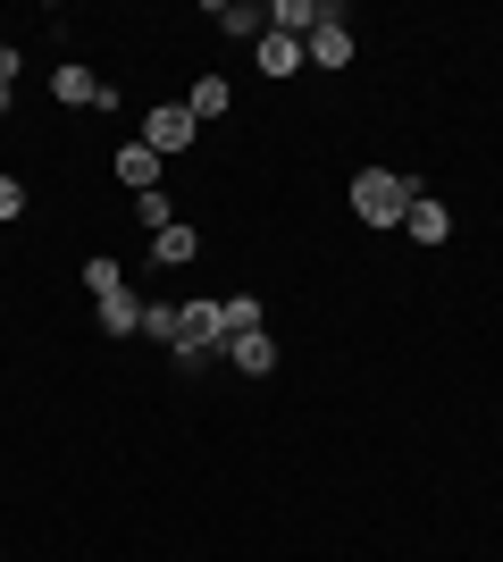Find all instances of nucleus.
<instances>
[{
  "label": "nucleus",
  "instance_id": "1",
  "mask_svg": "<svg viewBox=\"0 0 503 562\" xmlns=\"http://www.w3.org/2000/svg\"><path fill=\"white\" fill-rule=\"evenodd\" d=\"M411 177H395V168H361L353 177V211H361V227H403V211H411Z\"/></svg>",
  "mask_w": 503,
  "mask_h": 562
},
{
  "label": "nucleus",
  "instance_id": "2",
  "mask_svg": "<svg viewBox=\"0 0 503 562\" xmlns=\"http://www.w3.org/2000/svg\"><path fill=\"white\" fill-rule=\"evenodd\" d=\"M193 135H202V126H193L185 101H160V110H144V143L160 151V160H168V151H193Z\"/></svg>",
  "mask_w": 503,
  "mask_h": 562
},
{
  "label": "nucleus",
  "instance_id": "3",
  "mask_svg": "<svg viewBox=\"0 0 503 562\" xmlns=\"http://www.w3.org/2000/svg\"><path fill=\"white\" fill-rule=\"evenodd\" d=\"M403 235H411V244H445V235H454L445 202H436V193H411V211H403Z\"/></svg>",
  "mask_w": 503,
  "mask_h": 562
},
{
  "label": "nucleus",
  "instance_id": "4",
  "mask_svg": "<svg viewBox=\"0 0 503 562\" xmlns=\"http://www.w3.org/2000/svg\"><path fill=\"white\" fill-rule=\"evenodd\" d=\"M227 361H236V370H252V378H268V370H277V345H268V328L227 336Z\"/></svg>",
  "mask_w": 503,
  "mask_h": 562
},
{
  "label": "nucleus",
  "instance_id": "5",
  "mask_svg": "<svg viewBox=\"0 0 503 562\" xmlns=\"http://www.w3.org/2000/svg\"><path fill=\"white\" fill-rule=\"evenodd\" d=\"M210 18H218V34H243V43H252V34H268V9H261V0H218Z\"/></svg>",
  "mask_w": 503,
  "mask_h": 562
},
{
  "label": "nucleus",
  "instance_id": "6",
  "mask_svg": "<svg viewBox=\"0 0 503 562\" xmlns=\"http://www.w3.org/2000/svg\"><path fill=\"white\" fill-rule=\"evenodd\" d=\"M227 101H236V85H227V76H202L185 93V110H193V126H210V117H227Z\"/></svg>",
  "mask_w": 503,
  "mask_h": 562
},
{
  "label": "nucleus",
  "instance_id": "7",
  "mask_svg": "<svg viewBox=\"0 0 503 562\" xmlns=\"http://www.w3.org/2000/svg\"><path fill=\"white\" fill-rule=\"evenodd\" d=\"M118 177L135 193H160V151H151V143H126V151H118Z\"/></svg>",
  "mask_w": 503,
  "mask_h": 562
},
{
  "label": "nucleus",
  "instance_id": "8",
  "mask_svg": "<svg viewBox=\"0 0 503 562\" xmlns=\"http://www.w3.org/2000/svg\"><path fill=\"white\" fill-rule=\"evenodd\" d=\"M311 59V43H294V34H261V76H294Z\"/></svg>",
  "mask_w": 503,
  "mask_h": 562
},
{
  "label": "nucleus",
  "instance_id": "9",
  "mask_svg": "<svg viewBox=\"0 0 503 562\" xmlns=\"http://www.w3.org/2000/svg\"><path fill=\"white\" fill-rule=\"evenodd\" d=\"M101 328H110V336H144V303H135L126 285H118V294H101Z\"/></svg>",
  "mask_w": 503,
  "mask_h": 562
},
{
  "label": "nucleus",
  "instance_id": "10",
  "mask_svg": "<svg viewBox=\"0 0 503 562\" xmlns=\"http://www.w3.org/2000/svg\"><path fill=\"white\" fill-rule=\"evenodd\" d=\"M311 59L319 68H344L353 59V25H311Z\"/></svg>",
  "mask_w": 503,
  "mask_h": 562
},
{
  "label": "nucleus",
  "instance_id": "11",
  "mask_svg": "<svg viewBox=\"0 0 503 562\" xmlns=\"http://www.w3.org/2000/svg\"><path fill=\"white\" fill-rule=\"evenodd\" d=\"M193 252H202V235H193V227H160V235H151V260H168V269H185Z\"/></svg>",
  "mask_w": 503,
  "mask_h": 562
},
{
  "label": "nucleus",
  "instance_id": "12",
  "mask_svg": "<svg viewBox=\"0 0 503 562\" xmlns=\"http://www.w3.org/2000/svg\"><path fill=\"white\" fill-rule=\"evenodd\" d=\"M144 336H160L168 352L185 345V311H168V303H144Z\"/></svg>",
  "mask_w": 503,
  "mask_h": 562
},
{
  "label": "nucleus",
  "instance_id": "13",
  "mask_svg": "<svg viewBox=\"0 0 503 562\" xmlns=\"http://www.w3.org/2000/svg\"><path fill=\"white\" fill-rule=\"evenodd\" d=\"M50 93H59V101H101V76L93 68H59V76H50Z\"/></svg>",
  "mask_w": 503,
  "mask_h": 562
},
{
  "label": "nucleus",
  "instance_id": "14",
  "mask_svg": "<svg viewBox=\"0 0 503 562\" xmlns=\"http://www.w3.org/2000/svg\"><path fill=\"white\" fill-rule=\"evenodd\" d=\"M218 311H227V336L261 328V303H252V294H227V303H218Z\"/></svg>",
  "mask_w": 503,
  "mask_h": 562
},
{
  "label": "nucleus",
  "instance_id": "15",
  "mask_svg": "<svg viewBox=\"0 0 503 562\" xmlns=\"http://www.w3.org/2000/svg\"><path fill=\"white\" fill-rule=\"evenodd\" d=\"M84 285H93V303H101V294H118V260H84Z\"/></svg>",
  "mask_w": 503,
  "mask_h": 562
},
{
  "label": "nucleus",
  "instance_id": "16",
  "mask_svg": "<svg viewBox=\"0 0 503 562\" xmlns=\"http://www.w3.org/2000/svg\"><path fill=\"white\" fill-rule=\"evenodd\" d=\"M135 211H144V227H151V235H160V227H176V218H168V202H160V193H135Z\"/></svg>",
  "mask_w": 503,
  "mask_h": 562
},
{
  "label": "nucleus",
  "instance_id": "17",
  "mask_svg": "<svg viewBox=\"0 0 503 562\" xmlns=\"http://www.w3.org/2000/svg\"><path fill=\"white\" fill-rule=\"evenodd\" d=\"M18 68H25V59H18L9 43H0V110H9V85H18Z\"/></svg>",
  "mask_w": 503,
  "mask_h": 562
},
{
  "label": "nucleus",
  "instance_id": "18",
  "mask_svg": "<svg viewBox=\"0 0 503 562\" xmlns=\"http://www.w3.org/2000/svg\"><path fill=\"white\" fill-rule=\"evenodd\" d=\"M25 211V186H18V177H0V218H18Z\"/></svg>",
  "mask_w": 503,
  "mask_h": 562
}]
</instances>
